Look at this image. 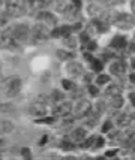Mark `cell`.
Wrapping results in <instances>:
<instances>
[{"instance_id": "1", "label": "cell", "mask_w": 135, "mask_h": 160, "mask_svg": "<svg viewBox=\"0 0 135 160\" xmlns=\"http://www.w3.org/2000/svg\"><path fill=\"white\" fill-rule=\"evenodd\" d=\"M6 12L9 17H20L24 14L21 0H6Z\"/></svg>"}, {"instance_id": "2", "label": "cell", "mask_w": 135, "mask_h": 160, "mask_svg": "<svg viewBox=\"0 0 135 160\" xmlns=\"http://www.w3.org/2000/svg\"><path fill=\"white\" fill-rule=\"evenodd\" d=\"M114 24H116L117 27L128 30V28L132 27V24H134V18H132L131 15H128V14H117L116 20H114Z\"/></svg>"}, {"instance_id": "3", "label": "cell", "mask_w": 135, "mask_h": 160, "mask_svg": "<svg viewBox=\"0 0 135 160\" xmlns=\"http://www.w3.org/2000/svg\"><path fill=\"white\" fill-rule=\"evenodd\" d=\"M47 26H44V24H39V26H35L33 28V32H32V39L35 42H42L47 39V36H48V32H47Z\"/></svg>"}, {"instance_id": "4", "label": "cell", "mask_w": 135, "mask_h": 160, "mask_svg": "<svg viewBox=\"0 0 135 160\" xmlns=\"http://www.w3.org/2000/svg\"><path fill=\"white\" fill-rule=\"evenodd\" d=\"M29 33H30V28H29L27 24H18V26H15L14 30H12V35L17 41H24V39H27Z\"/></svg>"}, {"instance_id": "5", "label": "cell", "mask_w": 135, "mask_h": 160, "mask_svg": "<svg viewBox=\"0 0 135 160\" xmlns=\"http://www.w3.org/2000/svg\"><path fill=\"white\" fill-rule=\"evenodd\" d=\"M72 111V105L69 102H60L54 106V115L56 117H68Z\"/></svg>"}, {"instance_id": "6", "label": "cell", "mask_w": 135, "mask_h": 160, "mask_svg": "<svg viewBox=\"0 0 135 160\" xmlns=\"http://www.w3.org/2000/svg\"><path fill=\"white\" fill-rule=\"evenodd\" d=\"M90 109H92V105L90 102H87V100H81L78 105H77V108H75V117H87L89 114H90Z\"/></svg>"}, {"instance_id": "7", "label": "cell", "mask_w": 135, "mask_h": 160, "mask_svg": "<svg viewBox=\"0 0 135 160\" xmlns=\"http://www.w3.org/2000/svg\"><path fill=\"white\" fill-rule=\"evenodd\" d=\"M29 112L33 117H44L47 114V106L42 102H33V103L29 106Z\"/></svg>"}, {"instance_id": "8", "label": "cell", "mask_w": 135, "mask_h": 160, "mask_svg": "<svg viewBox=\"0 0 135 160\" xmlns=\"http://www.w3.org/2000/svg\"><path fill=\"white\" fill-rule=\"evenodd\" d=\"M21 88V79L20 78H12L8 81V85H6V94L8 96H14L17 94L18 91Z\"/></svg>"}, {"instance_id": "9", "label": "cell", "mask_w": 135, "mask_h": 160, "mask_svg": "<svg viewBox=\"0 0 135 160\" xmlns=\"http://www.w3.org/2000/svg\"><path fill=\"white\" fill-rule=\"evenodd\" d=\"M68 73L74 78H78L83 75V66L78 62H71L68 64Z\"/></svg>"}, {"instance_id": "10", "label": "cell", "mask_w": 135, "mask_h": 160, "mask_svg": "<svg viewBox=\"0 0 135 160\" xmlns=\"http://www.w3.org/2000/svg\"><path fill=\"white\" fill-rule=\"evenodd\" d=\"M125 70H126V66H125L123 62H114V63H111V66H110V72H111L113 75H117V77H122V75L125 73Z\"/></svg>"}, {"instance_id": "11", "label": "cell", "mask_w": 135, "mask_h": 160, "mask_svg": "<svg viewBox=\"0 0 135 160\" xmlns=\"http://www.w3.org/2000/svg\"><path fill=\"white\" fill-rule=\"evenodd\" d=\"M39 21L41 22H44V26H47V27H51V26H56V18L53 17L51 14H48V12H41L39 14Z\"/></svg>"}, {"instance_id": "12", "label": "cell", "mask_w": 135, "mask_h": 160, "mask_svg": "<svg viewBox=\"0 0 135 160\" xmlns=\"http://www.w3.org/2000/svg\"><path fill=\"white\" fill-rule=\"evenodd\" d=\"M71 139L74 142H84L86 139V130L84 129H75L71 135Z\"/></svg>"}, {"instance_id": "13", "label": "cell", "mask_w": 135, "mask_h": 160, "mask_svg": "<svg viewBox=\"0 0 135 160\" xmlns=\"http://www.w3.org/2000/svg\"><path fill=\"white\" fill-rule=\"evenodd\" d=\"M125 103V100L122 98L120 94H116V96H111V100H110V106L114 108V109H120L122 106Z\"/></svg>"}, {"instance_id": "14", "label": "cell", "mask_w": 135, "mask_h": 160, "mask_svg": "<svg viewBox=\"0 0 135 160\" xmlns=\"http://www.w3.org/2000/svg\"><path fill=\"white\" fill-rule=\"evenodd\" d=\"M125 45H126V38H125V36H114L113 41H111V47H113V48L120 49V48H123Z\"/></svg>"}, {"instance_id": "15", "label": "cell", "mask_w": 135, "mask_h": 160, "mask_svg": "<svg viewBox=\"0 0 135 160\" xmlns=\"http://www.w3.org/2000/svg\"><path fill=\"white\" fill-rule=\"evenodd\" d=\"M15 129V126L12 121H8V120H5V121H2L0 123V130L3 133H11L12 130Z\"/></svg>"}, {"instance_id": "16", "label": "cell", "mask_w": 135, "mask_h": 160, "mask_svg": "<svg viewBox=\"0 0 135 160\" xmlns=\"http://www.w3.org/2000/svg\"><path fill=\"white\" fill-rule=\"evenodd\" d=\"M131 121H132V117L128 115V114H122V115L117 117V123H119V126H129L131 124Z\"/></svg>"}, {"instance_id": "17", "label": "cell", "mask_w": 135, "mask_h": 160, "mask_svg": "<svg viewBox=\"0 0 135 160\" xmlns=\"http://www.w3.org/2000/svg\"><path fill=\"white\" fill-rule=\"evenodd\" d=\"M87 12L92 15V17H99L101 14H102V9H101L98 5H89V8H87Z\"/></svg>"}, {"instance_id": "18", "label": "cell", "mask_w": 135, "mask_h": 160, "mask_svg": "<svg viewBox=\"0 0 135 160\" xmlns=\"http://www.w3.org/2000/svg\"><path fill=\"white\" fill-rule=\"evenodd\" d=\"M120 91H122L120 85H117V84H111V85L107 88V94H110V96H116V94H120Z\"/></svg>"}, {"instance_id": "19", "label": "cell", "mask_w": 135, "mask_h": 160, "mask_svg": "<svg viewBox=\"0 0 135 160\" xmlns=\"http://www.w3.org/2000/svg\"><path fill=\"white\" fill-rule=\"evenodd\" d=\"M54 8H56L59 12H66V9H68V6L65 5L63 0H56L54 2Z\"/></svg>"}, {"instance_id": "20", "label": "cell", "mask_w": 135, "mask_h": 160, "mask_svg": "<svg viewBox=\"0 0 135 160\" xmlns=\"http://www.w3.org/2000/svg\"><path fill=\"white\" fill-rule=\"evenodd\" d=\"M108 81H110V77H108V75H99V77L96 78V84H98V85L107 84Z\"/></svg>"}, {"instance_id": "21", "label": "cell", "mask_w": 135, "mask_h": 160, "mask_svg": "<svg viewBox=\"0 0 135 160\" xmlns=\"http://www.w3.org/2000/svg\"><path fill=\"white\" fill-rule=\"evenodd\" d=\"M95 141H96V136H92V138H89L87 141H84V144H83V148H92L95 145Z\"/></svg>"}, {"instance_id": "22", "label": "cell", "mask_w": 135, "mask_h": 160, "mask_svg": "<svg viewBox=\"0 0 135 160\" xmlns=\"http://www.w3.org/2000/svg\"><path fill=\"white\" fill-rule=\"evenodd\" d=\"M14 111V106L8 103H2L0 105V112H12Z\"/></svg>"}, {"instance_id": "23", "label": "cell", "mask_w": 135, "mask_h": 160, "mask_svg": "<svg viewBox=\"0 0 135 160\" xmlns=\"http://www.w3.org/2000/svg\"><path fill=\"white\" fill-rule=\"evenodd\" d=\"M60 148H63L66 151H69V150H74V144L69 142V141H63L62 144H60Z\"/></svg>"}, {"instance_id": "24", "label": "cell", "mask_w": 135, "mask_h": 160, "mask_svg": "<svg viewBox=\"0 0 135 160\" xmlns=\"http://www.w3.org/2000/svg\"><path fill=\"white\" fill-rule=\"evenodd\" d=\"M65 45H68V47H71V48H75V45H77V42L74 38H66V41H65Z\"/></svg>"}, {"instance_id": "25", "label": "cell", "mask_w": 135, "mask_h": 160, "mask_svg": "<svg viewBox=\"0 0 135 160\" xmlns=\"http://www.w3.org/2000/svg\"><path fill=\"white\" fill-rule=\"evenodd\" d=\"M62 84H63V87L66 88V90H74V84H72L71 81H68V79H63V81H62Z\"/></svg>"}, {"instance_id": "26", "label": "cell", "mask_w": 135, "mask_h": 160, "mask_svg": "<svg viewBox=\"0 0 135 160\" xmlns=\"http://www.w3.org/2000/svg\"><path fill=\"white\" fill-rule=\"evenodd\" d=\"M8 20H9V15L6 14H0V26H3L5 22H8Z\"/></svg>"}, {"instance_id": "27", "label": "cell", "mask_w": 135, "mask_h": 160, "mask_svg": "<svg viewBox=\"0 0 135 160\" xmlns=\"http://www.w3.org/2000/svg\"><path fill=\"white\" fill-rule=\"evenodd\" d=\"M111 127H113V126H111V123H110V121L104 123V126H102V132H110V130H111Z\"/></svg>"}, {"instance_id": "28", "label": "cell", "mask_w": 135, "mask_h": 160, "mask_svg": "<svg viewBox=\"0 0 135 160\" xmlns=\"http://www.w3.org/2000/svg\"><path fill=\"white\" fill-rule=\"evenodd\" d=\"M57 56H59V58H69L71 54H66L65 51H57Z\"/></svg>"}, {"instance_id": "29", "label": "cell", "mask_w": 135, "mask_h": 160, "mask_svg": "<svg viewBox=\"0 0 135 160\" xmlns=\"http://www.w3.org/2000/svg\"><path fill=\"white\" fill-rule=\"evenodd\" d=\"M53 99H54V100H62V99H63V94L59 93V91H54V93H53Z\"/></svg>"}, {"instance_id": "30", "label": "cell", "mask_w": 135, "mask_h": 160, "mask_svg": "<svg viewBox=\"0 0 135 160\" xmlns=\"http://www.w3.org/2000/svg\"><path fill=\"white\" fill-rule=\"evenodd\" d=\"M93 69L95 70H101L102 69V64L99 62H96V60H93Z\"/></svg>"}, {"instance_id": "31", "label": "cell", "mask_w": 135, "mask_h": 160, "mask_svg": "<svg viewBox=\"0 0 135 160\" xmlns=\"http://www.w3.org/2000/svg\"><path fill=\"white\" fill-rule=\"evenodd\" d=\"M102 144H104V141L101 139V138H96V141H95V147H93V148H99V147H102Z\"/></svg>"}, {"instance_id": "32", "label": "cell", "mask_w": 135, "mask_h": 160, "mask_svg": "<svg viewBox=\"0 0 135 160\" xmlns=\"http://www.w3.org/2000/svg\"><path fill=\"white\" fill-rule=\"evenodd\" d=\"M89 88H90V94H93V96H96V94H98V88H96V87H89Z\"/></svg>"}, {"instance_id": "33", "label": "cell", "mask_w": 135, "mask_h": 160, "mask_svg": "<svg viewBox=\"0 0 135 160\" xmlns=\"http://www.w3.org/2000/svg\"><path fill=\"white\" fill-rule=\"evenodd\" d=\"M21 153H23V156H26V157H29V156H30V153H29V150H27V148H23V151H21Z\"/></svg>"}, {"instance_id": "34", "label": "cell", "mask_w": 135, "mask_h": 160, "mask_svg": "<svg viewBox=\"0 0 135 160\" xmlns=\"http://www.w3.org/2000/svg\"><path fill=\"white\" fill-rule=\"evenodd\" d=\"M129 49H131V52H135V41L129 45Z\"/></svg>"}, {"instance_id": "35", "label": "cell", "mask_w": 135, "mask_h": 160, "mask_svg": "<svg viewBox=\"0 0 135 160\" xmlns=\"http://www.w3.org/2000/svg\"><path fill=\"white\" fill-rule=\"evenodd\" d=\"M131 102H132V105L135 106V93H131Z\"/></svg>"}, {"instance_id": "36", "label": "cell", "mask_w": 135, "mask_h": 160, "mask_svg": "<svg viewBox=\"0 0 135 160\" xmlns=\"http://www.w3.org/2000/svg\"><path fill=\"white\" fill-rule=\"evenodd\" d=\"M105 156H107V157H113V156H116V151H108Z\"/></svg>"}, {"instance_id": "37", "label": "cell", "mask_w": 135, "mask_h": 160, "mask_svg": "<svg viewBox=\"0 0 135 160\" xmlns=\"http://www.w3.org/2000/svg\"><path fill=\"white\" fill-rule=\"evenodd\" d=\"M131 9H132V12L135 14V0H132V2H131Z\"/></svg>"}, {"instance_id": "38", "label": "cell", "mask_w": 135, "mask_h": 160, "mask_svg": "<svg viewBox=\"0 0 135 160\" xmlns=\"http://www.w3.org/2000/svg\"><path fill=\"white\" fill-rule=\"evenodd\" d=\"M129 81H131L132 84H135V73H132V75L129 77Z\"/></svg>"}, {"instance_id": "39", "label": "cell", "mask_w": 135, "mask_h": 160, "mask_svg": "<svg viewBox=\"0 0 135 160\" xmlns=\"http://www.w3.org/2000/svg\"><path fill=\"white\" fill-rule=\"evenodd\" d=\"M131 64H132V68L135 69V58H132V62H131Z\"/></svg>"}, {"instance_id": "40", "label": "cell", "mask_w": 135, "mask_h": 160, "mask_svg": "<svg viewBox=\"0 0 135 160\" xmlns=\"http://www.w3.org/2000/svg\"><path fill=\"white\" fill-rule=\"evenodd\" d=\"M131 141L134 142V148H135V136H134V138H132V139H131Z\"/></svg>"}, {"instance_id": "41", "label": "cell", "mask_w": 135, "mask_h": 160, "mask_svg": "<svg viewBox=\"0 0 135 160\" xmlns=\"http://www.w3.org/2000/svg\"><path fill=\"white\" fill-rule=\"evenodd\" d=\"M134 41H135V35H134Z\"/></svg>"}, {"instance_id": "42", "label": "cell", "mask_w": 135, "mask_h": 160, "mask_svg": "<svg viewBox=\"0 0 135 160\" xmlns=\"http://www.w3.org/2000/svg\"><path fill=\"white\" fill-rule=\"evenodd\" d=\"M0 5H2V0H0Z\"/></svg>"}, {"instance_id": "43", "label": "cell", "mask_w": 135, "mask_h": 160, "mask_svg": "<svg viewBox=\"0 0 135 160\" xmlns=\"http://www.w3.org/2000/svg\"><path fill=\"white\" fill-rule=\"evenodd\" d=\"M134 21H135V18H134Z\"/></svg>"}]
</instances>
